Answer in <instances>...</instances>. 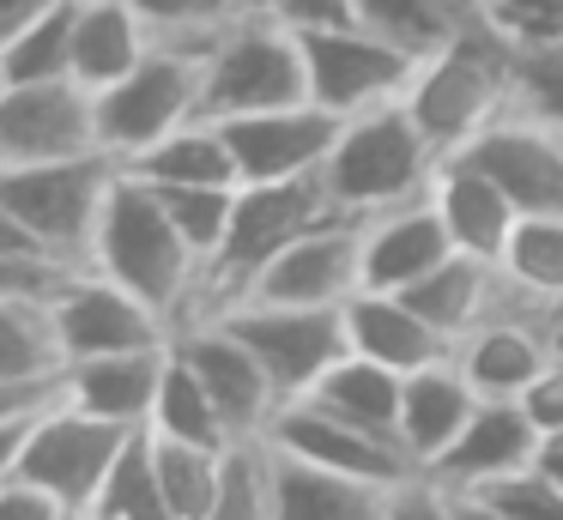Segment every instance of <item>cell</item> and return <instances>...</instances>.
Returning a JSON list of instances; mask_svg holds the SVG:
<instances>
[{
	"label": "cell",
	"mask_w": 563,
	"mask_h": 520,
	"mask_svg": "<svg viewBox=\"0 0 563 520\" xmlns=\"http://www.w3.org/2000/svg\"><path fill=\"white\" fill-rule=\"evenodd\" d=\"M103 278L128 285L134 297H146L152 309H164L176 327L188 321L195 309V290H200V254L188 248V236L170 224L164 200L134 176L122 169L110 188V206H103V224L91 236V261Z\"/></svg>",
	"instance_id": "1"
},
{
	"label": "cell",
	"mask_w": 563,
	"mask_h": 520,
	"mask_svg": "<svg viewBox=\"0 0 563 520\" xmlns=\"http://www.w3.org/2000/svg\"><path fill=\"white\" fill-rule=\"evenodd\" d=\"M437 169H442V152L430 145V133L412 121V109L400 97V103L345 115L321 176H328V193L340 200L345 218H376L388 206L424 200Z\"/></svg>",
	"instance_id": "2"
},
{
	"label": "cell",
	"mask_w": 563,
	"mask_h": 520,
	"mask_svg": "<svg viewBox=\"0 0 563 520\" xmlns=\"http://www.w3.org/2000/svg\"><path fill=\"white\" fill-rule=\"evenodd\" d=\"M509 67H515V43L503 31H490L478 12L461 24V36L442 55H430L418 67L406 109L442 157L466 152L478 133L509 115Z\"/></svg>",
	"instance_id": "3"
},
{
	"label": "cell",
	"mask_w": 563,
	"mask_h": 520,
	"mask_svg": "<svg viewBox=\"0 0 563 520\" xmlns=\"http://www.w3.org/2000/svg\"><path fill=\"white\" fill-rule=\"evenodd\" d=\"M309 103V67H303V36L279 24L273 12L243 19L219 48L207 55L200 73V121H231L255 109Z\"/></svg>",
	"instance_id": "4"
},
{
	"label": "cell",
	"mask_w": 563,
	"mask_h": 520,
	"mask_svg": "<svg viewBox=\"0 0 563 520\" xmlns=\"http://www.w3.org/2000/svg\"><path fill=\"white\" fill-rule=\"evenodd\" d=\"M115 176H122V164H115L110 152L55 157V164L0 169V200L13 206L19 224H25L37 242H49L55 254H67V261L86 266Z\"/></svg>",
	"instance_id": "5"
},
{
	"label": "cell",
	"mask_w": 563,
	"mask_h": 520,
	"mask_svg": "<svg viewBox=\"0 0 563 520\" xmlns=\"http://www.w3.org/2000/svg\"><path fill=\"white\" fill-rule=\"evenodd\" d=\"M122 423H103L91 411H79L74 399L55 394L49 406L31 418V435H25V454H19V478L37 484L49 502H62L67 515H91L110 484L115 460L128 447Z\"/></svg>",
	"instance_id": "6"
},
{
	"label": "cell",
	"mask_w": 563,
	"mask_h": 520,
	"mask_svg": "<svg viewBox=\"0 0 563 520\" xmlns=\"http://www.w3.org/2000/svg\"><path fill=\"white\" fill-rule=\"evenodd\" d=\"M200 73L207 60L183 55V48L152 43V55L134 73H122L115 85L98 91V140L115 164L152 152L164 133L200 121Z\"/></svg>",
	"instance_id": "7"
},
{
	"label": "cell",
	"mask_w": 563,
	"mask_h": 520,
	"mask_svg": "<svg viewBox=\"0 0 563 520\" xmlns=\"http://www.w3.org/2000/svg\"><path fill=\"white\" fill-rule=\"evenodd\" d=\"M219 321L261 357V369L279 387V399H303L309 387L352 351L345 345V309H297V302L243 297V302H231Z\"/></svg>",
	"instance_id": "8"
},
{
	"label": "cell",
	"mask_w": 563,
	"mask_h": 520,
	"mask_svg": "<svg viewBox=\"0 0 563 520\" xmlns=\"http://www.w3.org/2000/svg\"><path fill=\"white\" fill-rule=\"evenodd\" d=\"M303 67H309V97L321 109L357 115V109L376 103H400L424 60L400 55L364 24H333V31H303Z\"/></svg>",
	"instance_id": "9"
},
{
	"label": "cell",
	"mask_w": 563,
	"mask_h": 520,
	"mask_svg": "<svg viewBox=\"0 0 563 520\" xmlns=\"http://www.w3.org/2000/svg\"><path fill=\"white\" fill-rule=\"evenodd\" d=\"M103 152L98 140V91L79 79H25L0 97V169L55 164V157Z\"/></svg>",
	"instance_id": "10"
},
{
	"label": "cell",
	"mask_w": 563,
	"mask_h": 520,
	"mask_svg": "<svg viewBox=\"0 0 563 520\" xmlns=\"http://www.w3.org/2000/svg\"><path fill=\"white\" fill-rule=\"evenodd\" d=\"M267 442L279 454L303 460V466H321V472H340V478H364V484H382V490H400V484L418 478L412 454L388 435H369L357 423L333 418L328 406L316 399H285L267 423Z\"/></svg>",
	"instance_id": "11"
},
{
	"label": "cell",
	"mask_w": 563,
	"mask_h": 520,
	"mask_svg": "<svg viewBox=\"0 0 563 520\" xmlns=\"http://www.w3.org/2000/svg\"><path fill=\"white\" fill-rule=\"evenodd\" d=\"M364 290V218H328L279 248L249 285L255 302H297V309H345Z\"/></svg>",
	"instance_id": "12"
},
{
	"label": "cell",
	"mask_w": 563,
	"mask_h": 520,
	"mask_svg": "<svg viewBox=\"0 0 563 520\" xmlns=\"http://www.w3.org/2000/svg\"><path fill=\"white\" fill-rule=\"evenodd\" d=\"M55 333H62L67 363L74 357H103V351H152L170 345L176 321L164 309H152L146 297H134L128 285L103 278L98 266L74 273V285L55 297Z\"/></svg>",
	"instance_id": "13"
},
{
	"label": "cell",
	"mask_w": 563,
	"mask_h": 520,
	"mask_svg": "<svg viewBox=\"0 0 563 520\" xmlns=\"http://www.w3.org/2000/svg\"><path fill=\"white\" fill-rule=\"evenodd\" d=\"M170 345H176V357L200 375V387L212 394V406L231 423L236 442H243V435H267L273 411H279L285 399H279V387L267 381L261 357L219 321V314H212V321H183Z\"/></svg>",
	"instance_id": "14"
},
{
	"label": "cell",
	"mask_w": 563,
	"mask_h": 520,
	"mask_svg": "<svg viewBox=\"0 0 563 520\" xmlns=\"http://www.w3.org/2000/svg\"><path fill=\"white\" fill-rule=\"evenodd\" d=\"M219 128L236 152L243 181H291V176H321L345 115H333V109H321L316 97H309V103L231 115V121H219Z\"/></svg>",
	"instance_id": "15"
},
{
	"label": "cell",
	"mask_w": 563,
	"mask_h": 520,
	"mask_svg": "<svg viewBox=\"0 0 563 520\" xmlns=\"http://www.w3.org/2000/svg\"><path fill=\"white\" fill-rule=\"evenodd\" d=\"M539 442H545V435H539L533 418H527L521 399H478L473 418L461 423V435L442 447V460L424 472V478H437L442 490H485V484L533 466Z\"/></svg>",
	"instance_id": "16"
},
{
	"label": "cell",
	"mask_w": 563,
	"mask_h": 520,
	"mask_svg": "<svg viewBox=\"0 0 563 520\" xmlns=\"http://www.w3.org/2000/svg\"><path fill=\"white\" fill-rule=\"evenodd\" d=\"M454 157H473V164L515 200L521 218L563 212V133L539 128V121H521V115H503L497 128H485Z\"/></svg>",
	"instance_id": "17"
},
{
	"label": "cell",
	"mask_w": 563,
	"mask_h": 520,
	"mask_svg": "<svg viewBox=\"0 0 563 520\" xmlns=\"http://www.w3.org/2000/svg\"><path fill=\"white\" fill-rule=\"evenodd\" d=\"M164 369H170V345L152 351H103V357H74L62 369V399H74L79 411L122 430H146L152 406H158Z\"/></svg>",
	"instance_id": "18"
},
{
	"label": "cell",
	"mask_w": 563,
	"mask_h": 520,
	"mask_svg": "<svg viewBox=\"0 0 563 520\" xmlns=\"http://www.w3.org/2000/svg\"><path fill=\"white\" fill-rule=\"evenodd\" d=\"M430 206H437V218H442L454 248L478 254V261H503L515 224H521L515 200L473 164V157H442L437 181H430Z\"/></svg>",
	"instance_id": "19"
},
{
	"label": "cell",
	"mask_w": 563,
	"mask_h": 520,
	"mask_svg": "<svg viewBox=\"0 0 563 520\" xmlns=\"http://www.w3.org/2000/svg\"><path fill=\"white\" fill-rule=\"evenodd\" d=\"M449 254H454V242L442 230L430 193L364 218V290H406L424 273H437Z\"/></svg>",
	"instance_id": "20"
},
{
	"label": "cell",
	"mask_w": 563,
	"mask_h": 520,
	"mask_svg": "<svg viewBox=\"0 0 563 520\" xmlns=\"http://www.w3.org/2000/svg\"><path fill=\"white\" fill-rule=\"evenodd\" d=\"M454 363H461L466 381L485 399H521L527 387L551 369V345H545L533 314L509 302L503 314H490L485 327H473V333L454 345Z\"/></svg>",
	"instance_id": "21"
},
{
	"label": "cell",
	"mask_w": 563,
	"mask_h": 520,
	"mask_svg": "<svg viewBox=\"0 0 563 520\" xmlns=\"http://www.w3.org/2000/svg\"><path fill=\"white\" fill-rule=\"evenodd\" d=\"M345 345H352L357 357H376L400 375L454 357V339H442L400 290H357V297L345 302Z\"/></svg>",
	"instance_id": "22"
},
{
	"label": "cell",
	"mask_w": 563,
	"mask_h": 520,
	"mask_svg": "<svg viewBox=\"0 0 563 520\" xmlns=\"http://www.w3.org/2000/svg\"><path fill=\"white\" fill-rule=\"evenodd\" d=\"M400 297L412 302V309L424 314L442 339H454V345H461L473 327H485L490 314L509 309V278H503L497 261H478V254L454 248L437 273H424L418 285H406Z\"/></svg>",
	"instance_id": "23"
},
{
	"label": "cell",
	"mask_w": 563,
	"mask_h": 520,
	"mask_svg": "<svg viewBox=\"0 0 563 520\" xmlns=\"http://www.w3.org/2000/svg\"><path fill=\"white\" fill-rule=\"evenodd\" d=\"M478 387L466 381V369L454 357L424 363V369L406 375V399H400V447L412 454L418 472H430L442 460V447L461 435V423L473 418L478 406Z\"/></svg>",
	"instance_id": "24"
},
{
	"label": "cell",
	"mask_w": 563,
	"mask_h": 520,
	"mask_svg": "<svg viewBox=\"0 0 563 520\" xmlns=\"http://www.w3.org/2000/svg\"><path fill=\"white\" fill-rule=\"evenodd\" d=\"M388 496L382 484L340 478L273 447V520H388Z\"/></svg>",
	"instance_id": "25"
},
{
	"label": "cell",
	"mask_w": 563,
	"mask_h": 520,
	"mask_svg": "<svg viewBox=\"0 0 563 520\" xmlns=\"http://www.w3.org/2000/svg\"><path fill=\"white\" fill-rule=\"evenodd\" d=\"M152 55V24L134 0H79L74 19V79L86 91H103L122 73H134Z\"/></svg>",
	"instance_id": "26"
},
{
	"label": "cell",
	"mask_w": 563,
	"mask_h": 520,
	"mask_svg": "<svg viewBox=\"0 0 563 520\" xmlns=\"http://www.w3.org/2000/svg\"><path fill=\"white\" fill-rule=\"evenodd\" d=\"M303 399L328 406L333 418L357 423V430H369V435H388V442H400L406 375H400V369H388V363H376V357H357V351H345V357L333 363V369L321 375V381L309 387Z\"/></svg>",
	"instance_id": "27"
},
{
	"label": "cell",
	"mask_w": 563,
	"mask_h": 520,
	"mask_svg": "<svg viewBox=\"0 0 563 520\" xmlns=\"http://www.w3.org/2000/svg\"><path fill=\"white\" fill-rule=\"evenodd\" d=\"M122 169H134L140 181H164V188H243V169L219 121H188L164 133L152 152L128 157Z\"/></svg>",
	"instance_id": "28"
},
{
	"label": "cell",
	"mask_w": 563,
	"mask_h": 520,
	"mask_svg": "<svg viewBox=\"0 0 563 520\" xmlns=\"http://www.w3.org/2000/svg\"><path fill=\"white\" fill-rule=\"evenodd\" d=\"M62 369L67 351L55 333V309L0 290V387H43L62 381Z\"/></svg>",
	"instance_id": "29"
},
{
	"label": "cell",
	"mask_w": 563,
	"mask_h": 520,
	"mask_svg": "<svg viewBox=\"0 0 563 520\" xmlns=\"http://www.w3.org/2000/svg\"><path fill=\"white\" fill-rule=\"evenodd\" d=\"M497 266L509 278L515 309H558L563 302V212L521 218Z\"/></svg>",
	"instance_id": "30"
},
{
	"label": "cell",
	"mask_w": 563,
	"mask_h": 520,
	"mask_svg": "<svg viewBox=\"0 0 563 520\" xmlns=\"http://www.w3.org/2000/svg\"><path fill=\"white\" fill-rule=\"evenodd\" d=\"M466 19H473V7H461V0H357V24L412 60L442 55Z\"/></svg>",
	"instance_id": "31"
},
{
	"label": "cell",
	"mask_w": 563,
	"mask_h": 520,
	"mask_svg": "<svg viewBox=\"0 0 563 520\" xmlns=\"http://www.w3.org/2000/svg\"><path fill=\"white\" fill-rule=\"evenodd\" d=\"M134 7L152 24V43L207 60L243 19L267 12V0H134Z\"/></svg>",
	"instance_id": "32"
},
{
	"label": "cell",
	"mask_w": 563,
	"mask_h": 520,
	"mask_svg": "<svg viewBox=\"0 0 563 520\" xmlns=\"http://www.w3.org/2000/svg\"><path fill=\"white\" fill-rule=\"evenodd\" d=\"M152 435H170V442H200V447H231V423L219 418L212 394L200 387V375L176 357L170 345V369H164V387H158V406H152Z\"/></svg>",
	"instance_id": "33"
},
{
	"label": "cell",
	"mask_w": 563,
	"mask_h": 520,
	"mask_svg": "<svg viewBox=\"0 0 563 520\" xmlns=\"http://www.w3.org/2000/svg\"><path fill=\"white\" fill-rule=\"evenodd\" d=\"M224 454H231V447H200V442L152 435V466H158V484H164V496H170L176 520H207L212 496H219V478H224Z\"/></svg>",
	"instance_id": "34"
},
{
	"label": "cell",
	"mask_w": 563,
	"mask_h": 520,
	"mask_svg": "<svg viewBox=\"0 0 563 520\" xmlns=\"http://www.w3.org/2000/svg\"><path fill=\"white\" fill-rule=\"evenodd\" d=\"M91 520H176L170 496H164V484H158V466H152V435L146 430L128 435V447H122V460H115Z\"/></svg>",
	"instance_id": "35"
},
{
	"label": "cell",
	"mask_w": 563,
	"mask_h": 520,
	"mask_svg": "<svg viewBox=\"0 0 563 520\" xmlns=\"http://www.w3.org/2000/svg\"><path fill=\"white\" fill-rule=\"evenodd\" d=\"M207 520H273V442L243 435L224 454V478L212 496Z\"/></svg>",
	"instance_id": "36"
},
{
	"label": "cell",
	"mask_w": 563,
	"mask_h": 520,
	"mask_svg": "<svg viewBox=\"0 0 563 520\" xmlns=\"http://www.w3.org/2000/svg\"><path fill=\"white\" fill-rule=\"evenodd\" d=\"M74 19H79V0H62L55 12H43L31 31H19L13 43L0 48L13 85H25V79H74Z\"/></svg>",
	"instance_id": "37"
},
{
	"label": "cell",
	"mask_w": 563,
	"mask_h": 520,
	"mask_svg": "<svg viewBox=\"0 0 563 520\" xmlns=\"http://www.w3.org/2000/svg\"><path fill=\"white\" fill-rule=\"evenodd\" d=\"M509 115L539 121V128L563 133V43H551V48H515Z\"/></svg>",
	"instance_id": "38"
},
{
	"label": "cell",
	"mask_w": 563,
	"mask_h": 520,
	"mask_svg": "<svg viewBox=\"0 0 563 520\" xmlns=\"http://www.w3.org/2000/svg\"><path fill=\"white\" fill-rule=\"evenodd\" d=\"M152 193L164 200L170 224L188 236V248L200 254V266L219 254L224 230H231V212H236V188H164V181H146Z\"/></svg>",
	"instance_id": "39"
},
{
	"label": "cell",
	"mask_w": 563,
	"mask_h": 520,
	"mask_svg": "<svg viewBox=\"0 0 563 520\" xmlns=\"http://www.w3.org/2000/svg\"><path fill=\"white\" fill-rule=\"evenodd\" d=\"M466 496L490 502L503 520H563V478H551L539 460L509 472V478H497V484H485V490H466Z\"/></svg>",
	"instance_id": "40"
},
{
	"label": "cell",
	"mask_w": 563,
	"mask_h": 520,
	"mask_svg": "<svg viewBox=\"0 0 563 520\" xmlns=\"http://www.w3.org/2000/svg\"><path fill=\"white\" fill-rule=\"evenodd\" d=\"M478 19L503 31L515 48H551L563 43V0H478Z\"/></svg>",
	"instance_id": "41"
},
{
	"label": "cell",
	"mask_w": 563,
	"mask_h": 520,
	"mask_svg": "<svg viewBox=\"0 0 563 520\" xmlns=\"http://www.w3.org/2000/svg\"><path fill=\"white\" fill-rule=\"evenodd\" d=\"M267 12L279 24L303 31H333V24H357V0H267Z\"/></svg>",
	"instance_id": "42"
},
{
	"label": "cell",
	"mask_w": 563,
	"mask_h": 520,
	"mask_svg": "<svg viewBox=\"0 0 563 520\" xmlns=\"http://www.w3.org/2000/svg\"><path fill=\"white\" fill-rule=\"evenodd\" d=\"M388 520H454V496L442 490L437 478L418 472L412 484H400V490L388 496Z\"/></svg>",
	"instance_id": "43"
},
{
	"label": "cell",
	"mask_w": 563,
	"mask_h": 520,
	"mask_svg": "<svg viewBox=\"0 0 563 520\" xmlns=\"http://www.w3.org/2000/svg\"><path fill=\"white\" fill-rule=\"evenodd\" d=\"M521 406H527V418L539 423V435L563 430V363H558V357H551V369L521 394Z\"/></svg>",
	"instance_id": "44"
},
{
	"label": "cell",
	"mask_w": 563,
	"mask_h": 520,
	"mask_svg": "<svg viewBox=\"0 0 563 520\" xmlns=\"http://www.w3.org/2000/svg\"><path fill=\"white\" fill-rule=\"evenodd\" d=\"M0 520H67L62 502H49V496L37 490V484L13 478L7 490H0Z\"/></svg>",
	"instance_id": "45"
},
{
	"label": "cell",
	"mask_w": 563,
	"mask_h": 520,
	"mask_svg": "<svg viewBox=\"0 0 563 520\" xmlns=\"http://www.w3.org/2000/svg\"><path fill=\"white\" fill-rule=\"evenodd\" d=\"M37 254H55V248H49V242L31 236V230L19 224L13 206L0 200V266H13V261H37ZM62 261H67V254H62Z\"/></svg>",
	"instance_id": "46"
},
{
	"label": "cell",
	"mask_w": 563,
	"mask_h": 520,
	"mask_svg": "<svg viewBox=\"0 0 563 520\" xmlns=\"http://www.w3.org/2000/svg\"><path fill=\"white\" fill-rule=\"evenodd\" d=\"M43 411V406H37ZM37 411H19V418H0V490L19 478V454H25V435H31V418Z\"/></svg>",
	"instance_id": "47"
},
{
	"label": "cell",
	"mask_w": 563,
	"mask_h": 520,
	"mask_svg": "<svg viewBox=\"0 0 563 520\" xmlns=\"http://www.w3.org/2000/svg\"><path fill=\"white\" fill-rule=\"evenodd\" d=\"M62 0H0V48L13 43L19 31H31V24L43 19V12H55Z\"/></svg>",
	"instance_id": "48"
},
{
	"label": "cell",
	"mask_w": 563,
	"mask_h": 520,
	"mask_svg": "<svg viewBox=\"0 0 563 520\" xmlns=\"http://www.w3.org/2000/svg\"><path fill=\"white\" fill-rule=\"evenodd\" d=\"M62 394V381H43V387H0V418H19V411H37Z\"/></svg>",
	"instance_id": "49"
},
{
	"label": "cell",
	"mask_w": 563,
	"mask_h": 520,
	"mask_svg": "<svg viewBox=\"0 0 563 520\" xmlns=\"http://www.w3.org/2000/svg\"><path fill=\"white\" fill-rule=\"evenodd\" d=\"M454 496V520H503L490 502H478V496H466V490H449Z\"/></svg>",
	"instance_id": "50"
},
{
	"label": "cell",
	"mask_w": 563,
	"mask_h": 520,
	"mask_svg": "<svg viewBox=\"0 0 563 520\" xmlns=\"http://www.w3.org/2000/svg\"><path fill=\"white\" fill-rule=\"evenodd\" d=\"M539 466H545L551 478H563V430H551L545 442H539Z\"/></svg>",
	"instance_id": "51"
},
{
	"label": "cell",
	"mask_w": 563,
	"mask_h": 520,
	"mask_svg": "<svg viewBox=\"0 0 563 520\" xmlns=\"http://www.w3.org/2000/svg\"><path fill=\"white\" fill-rule=\"evenodd\" d=\"M7 85H13V73H7V55H0V97H7Z\"/></svg>",
	"instance_id": "52"
},
{
	"label": "cell",
	"mask_w": 563,
	"mask_h": 520,
	"mask_svg": "<svg viewBox=\"0 0 563 520\" xmlns=\"http://www.w3.org/2000/svg\"><path fill=\"white\" fill-rule=\"evenodd\" d=\"M67 520H91V515H67Z\"/></svg>",
	"instance_id": "53"
},
{
	"label": "cell",
	"mask_w": 563,
	"mask_h": 520,
	"mask_svg": "<svg viewBox=\"0 0 563 520\" xmlns=\"http://www.w3.org/2000/svg\"><path fill=\"white\" fill-rule=\"evenodd\" d=\"M461 7H478V0H461Z\"/></svg>",
	"instance_id": "54"
}]
</instances>
